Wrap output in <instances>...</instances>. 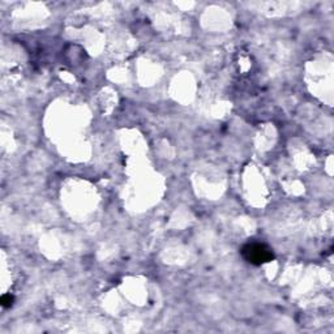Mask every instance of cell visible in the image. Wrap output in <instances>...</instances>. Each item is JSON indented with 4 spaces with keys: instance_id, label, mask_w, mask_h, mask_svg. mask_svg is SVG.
<instances>
[{
    "instance_id": "6da1fadb",
    "label": "cell",
    "mask_w": 334,
    "mask_h": 334,
    "mask_svg": "<svg viewBox=\"0 0 334 334\" xmlns=\"http://www.w3.org/2000/svg\"><path fill=\"white\" fill-rule=\"evenodd\" d=\"M242 256L250 264L261 265L270 263L274 259L273 251L261 243H248L242 248Z\"/></svg>"
},
{
    "instance_id": "7a4b0ae2",
    "label": "cell",
    "mask_w": 334,
    "mask_h": 334,
    "mask_svg": "<svg viewBox=\"0 0 334 334\" xmlns=\"http://www.w3.org/2000/svg\"><path fill=\"white\" fill-rule=\"evenodd\" d=\"M0 303H1V306H3L4 308L10 307L12 303H13V297H10L9 294H5V295H3L1 299H0Z\"/></svg>"
}]
</instances>
